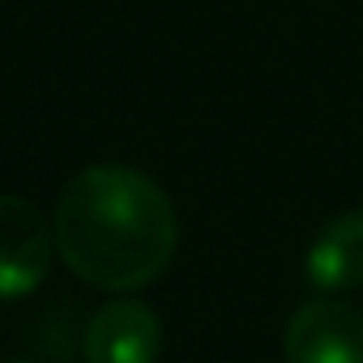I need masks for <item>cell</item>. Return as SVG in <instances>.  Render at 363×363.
I'll use <instances>...</instances> for the list:
<instances>
[{
  "instance_id": "3",
  "label": "cell",
  "mask_w": 363,
  "mask_h": 363,
  "mask_svg": "<svg viewBox=\"0 0 363 363\" xmlns=\"http://www.w3.org/2000/svg\"><path fill=\"white\" fill-rule=\"evenodd\" d=\"M286 363H363V312L350 303H303L282 333Z\"/></svg>"
},
{
  "instance_id": "6",
  "label": "cell",
  "mask_w": 363,
  "mask_h": 363,
  "mask_svg": "<svg viewBox=\"0 0 363 363\" xmlns=\"http://www.w3.org/2000/svg\"><path fill=\"white\" fill-rule=\"evenodd\" d=\"M0 363H39V359H30V354H5Z\"/></svg>"
},
{
  "instance_id": "1",
  "label": "cell",
  "mask_w": 363,
  "mask_h": 363,
  "mask_svg": "<svg viewBox=\"0 0 363 363\" xmlns=\"http://www.w3.org/2000/svg\"><path fill=\"white\" fill-rule=\"evenodd\" d=\"M56 252L99 291H141L158 282L179 244L171 197L137 167L99 162L77 171L56 201Z\"/></svg>"
},
{
  "instance_id": "4",
  "label": "cell",
  "mask_w": 363,
  "mask_h": 363,
  "mask_svg": "<svg viewBox=\"0 0 363 363\" xmlns=\"http://www.w3.org/2000/svg\"><path fill=\"white\" fill-rule=\"evenodd\" d=\"M82 350L86 363H154L162 350V320L141 299H111L86 320Z\"/></svg>"
},
{
  "instance_id": "5",
  "label": "cell",
  "mask_w": 363,
  "mask_h": 363,
  "mask_svg": "<svg viewBox=\"0 0 363 363\" xmlns=\"http://www.w3.org/2000/svg\"><path fill=\"white\" fill-rule=\"evenodd\" d=\"M303 274L316 291L363 286V210H346L316 231L303 257Z\"/></svg>"
},
{
  "instance_id": "2",
  "label": "cell",
  "mask_w": 363,
  "mask_h": 363,
  "mask_svg": "<svg viewBox=\"0 0 363 363\" xmlns=\"http://www.w3.org/2000/svg\"><path fill=\"white\" fill-rule=\"evenodd\" d=\"M56 257V227L26 197L0 193V299H22L43 286Z\"/></svg>"
}]
</instances>
